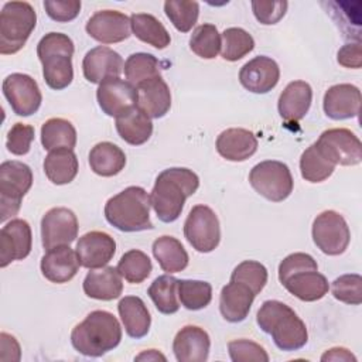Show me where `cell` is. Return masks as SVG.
<instances>
[{
    "label": "cell",
    "instance_id": "obj_23",
    "mask_svg": "<svg viewBox=\"0 0 362 362\" xmlns=\"http://www.w3.org/2000/svg\"><path fill=\"white\" fill-rule=\"evenodd\" d=\"M41 273L51 283H66L75 277L79 270V259L69 245L57 246L41 257Z\"/></svg>",
    "mask_w": 362,
    "mask_h": 362
},
{
    "label": "cell",
    "instance_id": "obj_1",
    "mask_svg": "<svg viewBox=\"0 0 362 362\" xmlns=\"http://www.w3.org/2000/svg\"><path fill=\"white\" fill-rule=\"evenodd\" d=\"M198 175L184 167H171L161 171L150 194V204L161 222L170 223L180 218L185 199L197 192Z\"/></svg>",
    "mask_w": 362,
    "mask_h": 362
},
{
    "label": "cell",
    "instance_id": "obj_12",
    "mask_svg": "<svg viewBox=\"0 0 362 362\" xmlns=\"http://www.w3.org/2000/svg\"><path fill=\"white\" fill-rule=\"evenodd\" d=\"M315 146L335 165H356L362 161V144L349 129L335 127L324 130Z\"/></svg>",
    "mask_w": 362,
    "mask_h": 362
},
{
    "label": "cell",
    "instance_id": "obj_52",
    "mask_svg": "<svg viewBox=\"0 0 362 362\" xmlns=\"http://www.w3.org/2000/svg\"><path fill=\"white\" fill-rule=\"evenodd\" d=\"M321 361L322 362H327V361H334V362H338V361H342V362H356V356L354 354H351V351H348L346 348H341V346H335V348H331L328 351H325L321 356Z\"/></svg>",
    "mask_w": 362,
    "mask_h": 362
},
{
    "label": "cell",
    "instance_id": "obj_21",
    "mask_svg": "<svg viewBox=\"0 0 362 362\" xmlns=\"http://www.w3.org/2000/svg\"><path fill=\"white\" fill-rule=\"evenodd\" d=\"M209 348L208 332L197 325L182 327L173 341V351L178 362H205Z\"/></svg>",
    "mask_w": 362,
    "mask_h": 362
},
{
    "label": "cell",
    "instance_id": "obj_37",
    "mask_svg": "<svg viewBox=\"0 0 362 362\" xmlns=\"http://www.w3.org/2000/svg\"><path fill=\"white\" fill-rule=\"evenodd\" d=\"M160 69V61L153 54L147 52H136L129 55L123 66L127 82H130L134 88L153 78L161 76Z\"/></svg>",
    "mask_w": 362,
    "mask_h": 362
},
{
    "label": "cell",
    "instance_id": "obj_11",
    "mask_svg": "<svg viewBox=\"0 0 362 362\" xmlns=\"http://www.w3.org/2000/svg\"><path fill=\"white\" fill-rule=\"evenodd\" d=\"M313 240L328 256L344 253L351 240V232L344 216L335 211H324L313 222Z\"/></svg>",
    "mask_w": 362,
    "mask_h": 362
},
{
    "label": "cell",
    "instance_id": "obj_45",
    "mask_svg": "<svg viewBox=\"0 0 362 362\" xmlns=\"http://www.w3.org/2000/svg\"><path fill=\"white\" fill-rule=\"evenodd\" d=\"M331 293L341 303L358 305L362 303V277L355 273L342 274L332 281Z\"/></svg>",
    "mask_w": 362,
    "mask_h": 362
},
{
    "label": "cell",
    "instance_id": "obj_43",
    "mask_svg": "<svg viewBox=\"0 0 362 362\" xmlns=\"http://www.w3.org/2000/svg\"><path fill=\"white\" fill-rule=\"evenodd\" d=\"M164 11L178 31L188 33L198 21L199 4L189 0H167Z\"/></svg>",
    "mask_w": 362,
    "mask_h": 362
},
{
    "label": "cell",
    "instance_id": "obj_5",
    "mask_svg": "<svg viewBox=\"0 0 362 362\" xmlns=\"http://www.w3.org/2000/svg\"><path fill=\"white\" fill-rule=\"evenodd\" d=\"M150 195L141 187L132 185L109 198L105 204L106 221L122 232L153 229L150 219Z\"/></svg>",
    "mask_w": 362,
    "mask_h": 362
},
{
    "label": "cell",
    "instance_id": "obj_16",
    "mask_svg": "<svg viewBox=\"0 0 362 362\" xmlns=\"http://www.w3.org/2000/svg\"><path fill=\"white\" fill-rule=\"evenodd\" d=\"M130 17L117 10H99L86 23V33L102 44H115L130 37Z\"/></svg>",
    "mask_w": 362,
    "mask_h": 362
},
{
    "label": "cell",
    "instance_id": "obj_10",
    "mask_svg": "<svg viewBox=\"0 0 362 362\" xmlns=\"http://www.w3.org/2000/svg\"><path fill=\"white\" fill-rule=\"evenodd\" d=\"M184 236L197 252H212L221 240V228L216 214L202 204L192 206L184 222Z\"/></svg>",
    "mask_w": 362,
    "mask_h": 362
},
{
    "label": "cell",
    "instance_id": "obj_14",
    "mask_svg": "<svg viewBox=\"0 0 362 362\" xmlns=\"http://www.w3.org/2000/svg\"><path fill=\"white\" fill-rule=\"evenodd\" d=\"M76 215L64 206L51 208L41 219V240L44 249L71 245L78 236Z\"/></svg>",
    "mask_w": 362,
    "mask_h": 362
},
{
    "label": "cell",
    "instance_id": "obj_2",
    "mask_svg": "<svg viewBox=\"0 0 362 362\" xmlns=\"http://www.w3.org/2000/svg\"><path fill=\"white\" fill-rule=\"evenodd\" d=\"M256 322L263 332L272 335L281 351L301 349L308 341L304 321L291 307L279 300H266L257 311Z\"/></svg>",
    "mask_w": 362,
    "mask_h": 362
},
{
    "label": "cell",
    "instance_id": "obj_18",
    "mask_svg": "<svg viewBox=\"0 0 362 362\" xmlns=\"http://www.w3.org/2000/svg\"><path fill=\"white\" fill-rule=\"evenodd\" d=\"M75 252L81 266L90 270L99 269L113 259L116 253V242L106 232L92 230L79 238Z\"/></svg>",
    "mask_w": 362,
    "mask_h": 362
},
{
    "label": "cell",
    "instance_id": "obj_49",
    "mask_svg": "<svg viewBox=\"0 0 362 362\" xmlns=\"http://www.w3.org/2000/svg\"><path fill=\"white\" fill-rule=\"evenodd\" d=\"M44 8L49 18L58 23L72 21L81 11V1L78 0H45Z\"/></svg>",
    "mask_w": 362,
    "mask_h": 362
},
{
    "label": "cell",
    "instance_id": "obj_20",
    "mask_svg": "<svg viewBox=\"0 0 362 362\" xmlns=\"http://www.w3.org/2000/svg\"><path fill=\"white\" fill-rule=\"evenodd\" d=\"M123 66L120 54L103 45L89 49L82 61L83 76L92 83H100L107 78H119Z\"/></svg>",
    "mask_w": 362,
    "mask_h": 362
},
{
    "label": "cell",
    "instance_id": "obj_53",
    "mask_svg": "<svg viewBox=\"0 0 362 362\" xmlns=\"http://www.w3.org/2000/svg\"><path fill=\"white\" fill-rule=\"evenodd\" d=\"M134 359L136 361H158V359L165 361L167 358L163 354H160L157 349H148V351H143L141 354H139Z\"/></svg>",
    "mask_w": 362,
    "mask_h": 362
},
{
    "label": "cell",
    "instance_id": "obj_22",
    "mask_svg": "<svg viewBox=\"0 0 362 362\" xmlns=\"http://www.w3.org/2000/svg\"><path fill=\"white\" fill-rule=\"evenodd\" d=\"M325 115L334 120L356 117L361 109V90L351 83H338L327 89L322 100Z\"/></svg>",
    "mask_w": 362,
    "mask_h": 362
},
{
    "label": "cell",
    "instance_id": "obj_3",
    "mask_svg": "<svg viewBox=\"0 0 362 362\" xmlns=\"http://www.w3.org/2000/svg\"><path fill=\"white\" fill-rule=\"evenodd\" d=\"M279 280L284 288L301 301L321 300L329 290L328 280L318 273V264L308 253L286 256L279 264Z\"/></svg>",
    "mask_w": 362,
    "mask_h": 362
},
{
    "label": "cell",
    "instance_id": "obj_42",
    "mask_svg": "<svg viewBox=\"0 0 362 362\" xmlns=\"http://www.w3.org/2000/svg\"><path fill=\"white\" fill-rule=\"evenodd\" d=\"M221 45L222 38L214 24L198 25L189 38L191 51L204 59L215 58L221 51Z\"/></svg>",
    "mask_w": 362,
    "mask_h": 362
},
{
    "label": "cell",
    "instance_id": "obj_9",
    "mask_svg": "<svg viewBox=\"0 0 362 362\" xmlns=\"http://www.w3.org/2000/svg\"><path fill=\"white\" fill-rule=\"evenodd\" d=\"M253 189L272 202H281L293 192V175L287 164L266 160L256 164L249 174Z\"/></svg>",
    "mask_w": 362,
    "mask_h": 362
},
{
    "label": "cell",
    "instance_id": "obj_44",
    "mask_svg": "<svg viewBox=\"0 0 362 362\" xmlns=\"http://www.w3.org/2000/svg\"><path fill=\"white\" fill-rule=\"evenodd\" d=\"M230 280L249 286L257 296L267 283V269L256 260H243L233 269Z\"/></svg>",
    "mask_w": 362,
    "mask_h": 362
},
{
    "label": "cell",
    "instance_id": "obj_38",
    "mask_svg": "<svg viewBox=\"0 0 362 362\" xmlns=\"http://www.w3.org/2000/svg\"><path fill=\"white\" fill-rule=\"evenodd\" d=\"M335 170V164L331 163L314 144L307 147L300 158L301 177L308 182L325 181Z\"/></svg>",
    "mask_w": 362,
    "mask_h": 362
},
{
    "label": "cell",
    "instance_id": "obj_28",
    "mask_svg": "<svg viewBox=\"0 0 362 362\" xmlns=\"http://www.w3.org/2000/svg\"><path fill=\"white\" fill-rule=\"evenodd\" d=\"M313 100V89L310 83L304 81L290 82L279 98V113L286 122H298L301 120Z\"/></svg>",
    "mask_w": 362,
    "mask_h": 362
},
{
    "label": "cell",
    "instance_id": "obj_34",
    "mask_svg": "<svg viewBox=\"0 0 362 362\" xmlns=\"http://www.w3.org/2000/svg\"><path fill=\"white\" fill-rule=\"evenodd\" d=\"M130 27L136 38L140 41L158 48L164 49L170 45L171 37L165 27L161 24L158 18L148 13H134L130 16Z\"/></svg>",
    "mask_w": 362,
    "mask_h": 362
},
{
    "label": "cell",
    "instance_id": "obj_25",
    "mask_svg": "<svg viewBox=\"0 0 362 362\" xmlns=\"http://www.w3.org/2000/svg\"><path fill=\"white\" fill-rule=\"evenodd\" d=\"M256 294L249 286L230 280L222 287L219 296V310L222 317L229 322L243 321L253 304Z\"/></svg>",
    "mask_w": 362,
    "mask_h": 362
},
{
    "label": "cell",
    "instance_id": "obj_17",
    "mask_svg": "<svg viewBox=\"0 0 362 362\" xmlns=\"http://www.w3.org/2000/svg\"><path fill=\"white\" fill-rule=\"evenodd\" d=\"M33 246L31 228L24 219H11L0 230V266L25 259Z\"/></svg>",
    "mask_w": 362,
    "mask_h": 362
},
{
    "label": "cell",
    "instance_id": "obj_40",
    "mask_svg": "<svg viewBox=\"0 0 362 362\" xmlns=\"http://www.w3.org/2000/svg\"><path fill=\"white\" fill-rule=\"evenodd\" d=\"M221 55L223 59L235 62L247 55L255 48L253 37L240 27H230L222 33Z\"/></svg>",
    "mask_w": 362,
    "mask_h": 362
},
{
    "label": "cell",
    "instance_id": "obj_33",
    "mask_svg": "<svg viewBox=\"0 0 362 362\" xmlns=\"http://www.w3.org/2000/svg\"><path fill=\"white\" fill-rule=\"evenodd\" d=\"M151 250L160 267L167 274L178 273L188 266V253L177 238L160 236L153 242Z\"/></svg>",
    "mask_w": 362,
    "mask_h": 362
},
{
    "label": "cell",
    "instance_id": "obj_19",
    "mask_svg": "<svg viewBox=\"0 0 362 362\" xmlns=\"http://www.w3.org/2000/svg\"><path fill=\"white\" fill-rule=\"evenodd\" d=\"M280 79L277 62L266 55H259L246 62L239 71V81L245 89L253 93H267Z\"/></svg>",
    "mask_w": 362,
    "mask_h": 362
},
{
    "label": "cell",
    "instance_id": "obj_6",
    "mask_svg": "<svg viewBox=\"0 0 362 362\" xmlns=\"http://www.w3.org/2000/svg\"><path fill=\"white\" fill-rule=\"evenodd\" d=\"M37 55L42 64L44 81L51 89L61 90L71 85L74 79V42L66 34H45L37 45Z\"/></svg>",
    "mask_w": 362,
    "mask_h": 362
},
{
    "label": "cell",
    "instance_id": "obj_27",
    "mask_svg": "<svg viewBox=\"0 0 362 362\" xmlns=\"http://www.w3.org/2000/svg\"><path fill=\"white\" fill-rule=\"evenodd\" d=\"M216 150L229 161H245L256 153L257 139L242 127L226 129L216 139Z\"/></svg>",
    "mask_w": 362,
    "mask_h": 362
},
{
    "label": "cell",
    "instance_id": "obj_13",
    "mask_svg": "<svg viewBox=\"0 0 362 362\" xmlns=\"http://www.w3.org/2000/svg\"><path fill=\"white\" fill-rule=\"evenodd\" d=\"M1 89L17 116H31L41 106L42 95L40 86L27 74L16 72L6 76Z\"/></svg>",
    "mask_w": 362,
    "mask_h": 362
},
{
    "label": "cell",
    "instance_id": "obj_4",
    "mask_svg": "<svg viewBox=\"0 0 362 362\" xmlns=\"http://www.w3.org/2000/svg\"><path fill=\"white\" fill-rule=\"evenodd\" d=\"M122 341L117 318L105 310H95L75 325L71 332L72 346L85 356L98 358L115 349Z\"/></svg>",
    "mask_w": 362,
    "mask_h": 362
},
{
    "label": "cell",
    "instance_id": "obj_26",
    "mask_svg": "<svg viewBox=\"0 0 362 362\" xmlns=\"http://www.w3.org/2000/svg\"><path fill=\"white\" fill-rule=\"evenodd\" d=\"M83 293L95 300L110 301L120 297L123 291L122 276L116 267L103 266L92 269L83 279Z\"/></svg>",
    "mask_w": 362,
    "mask_h": 362
},
{
    "label": "cell",
    "instance_id": "obj_15",
    "mask_svg": "<svg viewBox=\"0 0 362 362\" xmlns=\"http://www.w3.org/2000/svg\"><path fill=\"white\" fill-rule=\"evenodd\" d=\"M96 99L103 113L117 117L136 106V88L120 78H107L99 83Z\"/></svg>",
    "mask_w": 362,
    "mask_h": 362
},
{
    "label": "cell",
    "instance_id": "obj_51",
    "mask_svg": "<svg viewBox=\"0 0 362 362\" xmlns=\"http://www.w3.org/2000/svg\"><path fill=\"white\" fill-rule=\"evenodd\" d=\"M20 345L13 335L7 332L0 334V361H20Z\"/></svg>",
    "mask_w": 362,
    "mask_h": 362
},
{
    "label": "cell",
    "instance_id": "obj_32",
    "mask_svg": "<svg viewBox=\"0 0 362 362\" xmlns=\"http://www.w3.org/2000/svg\"><path fill=\"white\" fill-rule=\"evenodd\" d=\"M44 173L55 185H65L74 181L78 174V158L74 150H52L44 158Z\"/></svg>",
    "mask_w": 362,
    "mask_h": 362
},
{
    "label": "cell",
    "instance_id": "obj_29",
    "mask_svg": "<svg viewBox=\"0 0 362 362\" xmlns=\"http://www.w3.org/2000/svg\"><path fill=\"white\" fill-rule=\"evenodd\" d=\"M117 311L129 337L139 339L147 335L151 325V317L147 305L140 297L124 296L117 304Z\"/></svg>",
    "mask_w": 362,
    "mask_h": 362
},
{
    "label": "cell",
    "instance_id": "obj_36",
    "mask_svg": "<svg viewBox=\"0 0 362 362\" xmlns=\"http://www.w3.org/2000/svg\"><path fill=\"white\" fill-rule=\"evenodd\" d=\"M147 294L161 314H174L180 308L178 279L171 274H163L154 279Z\"/></svg>",
    "mask_w": 362,
    "mask_h": 362
},
{
    "label": "cell",
    "instance_id": "obj_24",
    "mask_svg": "<svg viewBox=\"0 0 362 362\" xmlns=\"http://www.w3.org/2000/svg\"><path fill=\"white\" fill-rule=\"evenodd\" d=\"M136 107L150 119H160L171 107V92L167 82L161 78H153L136 88Z\"/></svg>",
    "mask_w": 362,
    "mask_h": 362
},
{
    "label": "cell",
    "instance_id": "obj_35",
    "mask_svg": "<svg viewBox=\"0 0 362 362\" xmlns=\"http://www.w3.org/2000/svg\"><path fill=\"white\" fill-rule=\"evenodd\" d=\"M41 143L48 151L58 148L74 150L76 144V130L69 120L51 117L41 126Z\"/></svg>",
    "mask_w": 362,
    "mask_h": 362
},
{
    "label": "cell",
    "instance_id": "obj_41",
    "mask_svg": "<svg viewBox=\"0 0 362 362\" xmlns=\"http://www.w3.org/2000/svg\"><path fill=\"white\" fill-rule=\"evenodd\" d=\"M178 300L187 310H202L212 300V286L202 280H178Z\"/></svg>",
    "mask_w": 362,
    "mask_h": 362
},
{
    "label": "cell",
    "instance_id": "obj_8",
    "mask_svg": "<svg viewBox=\"0 0 362 362\" xmlns=\"http://www.w3.org/2000/svg\"><path fill=\"white\" fill-rule=\"evenodd\" d=\"M33 185V171L21 161H4L0 165V221L18 214L23 197Z\"/></svg>",
    "mask_w": 362,
    "mask_h": 362
},
{
    "label": "cell",
    "instance_id": "obj_47",
    "mask_svg": "<svg viewBox=\"0 0 362 362\" xmlns=\"http://www.w3.org/2000/svg\"><path fill=\"white\" fill-rule=\"evenodd\" d=\"M34 127L25 123H16L7 133L6 147L14 156H24L30 151L34 140Z\"/></svg>",
    "mask_w": 362,
    "mask_h": 362
},
{
    "label": "cell",
    "instance_id": "obj_30",
    "mask_svg": "<svg viewBox=\"0 0 362 362\" xmlns=\"http://www.w3.org/2000/svg\"><path fill=\"white\" fill-rule=\"evenodd\" d=\"M116 130L126 143L140 146L151 137L153 123L147 115L134 106L116 117Z\"/></svg>",
    "mask_w": 362,
    "mask_h": 362
},
{
    "label": "cell",
    "instance_id": "obj_46",
    "mask_svg": "<svg viewBox=\"0 0 362 362\" xmlns=\"http://www.w3.org/2000/svg\"><path fill=\"white\" fill-rule=\"evenodd\" d=\"M229 356L233 362H269V355L263 346L250 339H235L228 344Z\"/></svg>",
    "mask_w": 362,
    "mask_h": 362
},
{
    "label": "cell",
    "instance_id": "obj_50",
    "mask_svg": "<svg viewBox=\"0 0 362 362\" xmlns=\"http://www.w3.org/2000/svg\"><path fill=\"white\" fill-rule=\"evenodd\" d=\"M337 61L339 65L345 68H354V69L361 68L362 66L361 42L356 41V42L342 45L337 54Z\"/></svg>",
    "mask_w": 362,
    "mask_h": 362
},
{
    "label": "cell",
    "instance_id": "obj_39",
    "mask_svg": "<svg viewBox=\"0 0 362 362\" xmlns=\"http://www.w3.org/2000/svg\"><path fill=\"white\" fill-rule=\"evenodd\" d=\"M116 269L120 273V276L124 277L126 281L132 284H139L150 276L153 264L150 257L144 252L132 249L123 253Z\"/></svg>",
    "mask_w": 362,
    "mask_h": 362
},
{
    "label": "cell",
    "instance_id": "obj_48",
    "mask_svg": "<svg viewBox=\"0 0 362 362\" xmlns=\"http://www.w3.org/2000/svg\"><path fill=\"white\" fill-rule=\"evenodd\" d=\"M288 3L287 1H263V0H253L252 10L256 20L264 25L279 23L286 11Z\"/></svg>",
    "mask_w": 362,
    "mask_h": 362
},
{
    "label": "cell",
    "instance_id": "obj_31",
    "mask_svg": "<svg viewBox=\"0 0 362 362\" xmlns=\"http://www.w3.org/2000/svg\"><path fill=\"white\" fill-rule=\"evenodd\" d=\"M89 165L100 177H113L124 168L126 154L119 146L110 141H102L90 148Z\"/></svg>",
    "mask_w": 362,
    "mask_h": 362
},
{
    "label": "cell",
    "instance_id": "obj_7",
    "mask_svg": "<svg viewBox=\"0 0 362 362\" xmlns=\"http://www.w3.org/2000/svg\"><path fill=\"white\" fill-rule=\"evenodd\" d=\"M35 23L37 13L30 3L7 1L0 13V54L18 52L35 28Z\"/></svg>",
    "mask_w": 362,
    "mask_h": 362
}]
</instances>
